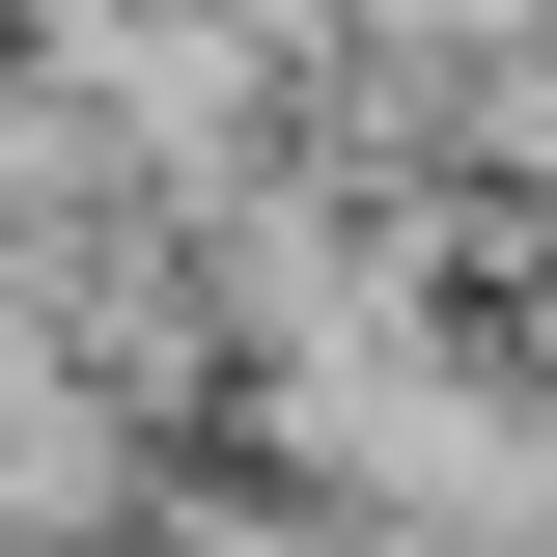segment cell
<instances>
[{
	"instance_id": "cell-1",
	"label": "cell",
	"mask_w": 557,
	"mask_h": 557,
	"mask_svg": "<svg viewBox=\"0 0 557 557\" xmlns=\"http://www.w3.org/2000/svg\"><path fill=\"white\" fill-rule=\"evenodd\" d=\"M139 530H168V502H139V391L0 307V557H139Z\"/></svg>"
}]
</instances>
